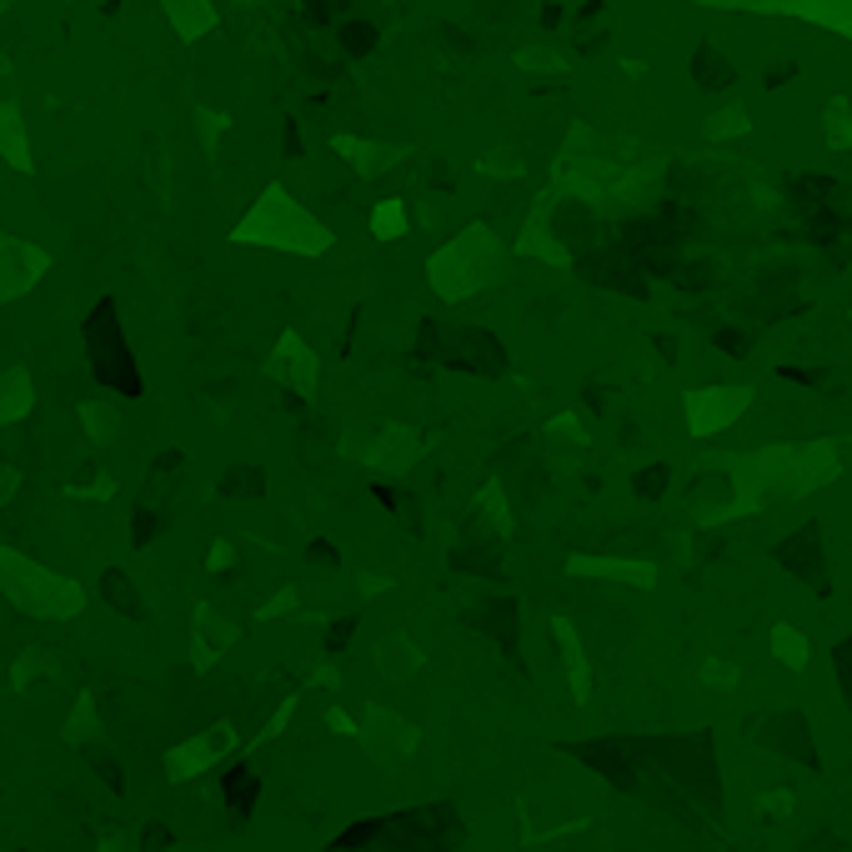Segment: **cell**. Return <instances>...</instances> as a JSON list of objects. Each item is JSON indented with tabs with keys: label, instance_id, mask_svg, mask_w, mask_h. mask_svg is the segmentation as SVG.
Instances as JSON below:
<instances>
[{
	"label": "cell",
	"instance_id": "cell-52",
	"mask_svg": "<svg viewBox=\"0 0 852 852\" xmlns=\"http://www.w3.org/2000/svg\"><path fill=\"white\" fill-rule=\"evenodd\" d=\"M311 688H341V672H337V667L321 662L317 672H311Z\"/></svg>",
	"mask_w": 852,
	"mask_h": 852
},
{
	"label": "cell",
	"instance_id": "cell-44",
	"mask_svg": "<svg viewBox=\"0 0 852 852\" xmlns=\"http://www.w3.org/2000/svg\"><path fill=\"white\" fill-rule=\"evenodd\" d=\"M296 702H301V697H296V692H291V697H286L281 707L271 712V717H266V727H262V737H256V743H271V737H281L286 727H291V717H296Z\"/></svg>",
	"mask_w": 852,
	"mask_h": 852
},
{
	"label": "cell",
	"instance_id": "cell-55",
	"mask_svg": "<svg viewBox=\"0 0 852 852\" xmlns=\"http://www.w3.org/2000/svg\"><path fill=\"white\" fill-rule=\"evenodd\" d=\"M6 6H11V0H0V11H6Z\"/></svg>",
	"mask_w": 852,
	"mask_h": 852
},
{
	"label": "cell",
	"instance_id": "cell-35",
	"mask_svg": "<svg viewBox=\"0 0 852 852\" xmlns=\"http://www.w3.org/2000/svg\"><path fill=\"white\" fill-rule=\"evenodd\" d=\"M697 678H702V688H712V692H733L737 682H743V667L727 662V657H707Z\"/></svg>",
	"mask_w": 852,
	"mask_h": 852
},
{
	"label": "cell",
	"instance_id": "cell-7",
	"mask_svg": "<svg viewBox=\"0 0 852 852\" xmlns=\"http://www.w3.org/2000/svg\"><path fill=\"white\" fill-rule=\"evenodd\" d=\"M356 737H361V747H366V757H372L376 767H396L422 747V727H416L412 717H402V712L382 707V702H372V707L361 712Z\"/></svg>",
	"mask_w": 852,
	"mask_h": 852
},
{
	"label": "cell",
	"instance_id": "cell-38",
	"mask_svg": "<svg viewBox=\"0 0 852 852\" xmlns=\"http://www.w3.org/2000/svg\"><path fill=\"white\" fill-rule=\"evenodd\" d=\"M356 627H361V613H347V617H331L327 622V637H321V652H347L351 647V637H356Z\"/></svg>",
	"mask_w": 852,
	"mask_h": 852
},
{
	"label": "cell",
	"instance_id": "cell-56",
	"mask_svg": "<svg viewBox=\"0 0 852 852\" xmlns=\"http://www.w3.org/2000/svg\"><path fill=\"white\" fill-rule=\"evenodd\" d=\"M66 6H81V0H66Z\"/></svg>",
	"mask_w": 852,
	"mask_h": 852
},
{
	"label": "cell",
	"instance_id": "cell-25",
	"mask_svg": "<svg viewBox=\"0 0 852 852\" xmlns=\"http://www.w3.org/2000/svg\"><path fill=\"white\" fill-rule=\"evenodd\" d=\"M76 422H81V432H86V441L90 447H110V441L120 437V406L116 402H81L76 406Z\"/></svg>",
	"mask_w": 852,
	"mask_h": 852
},
{
	"label": "cell",
	"instance_id": "cell-23",
	"mask_svg": "<svg viewBox=\"0 0 852 852\" xmlns=\"http://www.w3.org/2000/svg\"><path fill=\"white\" fill-rule=\"evenodd\" d=\"M426 667V652L412 642V637H386L382 647H376V672H382L386 682H406L416 678Z\"/></svg>",
	"mask_w": 852,
	"mask_h": 852
},
{
	"label": "cell",
	"instance_id": "cell-21",
	"mask_svg": "<svg viewBox=\"0 0 852 852\" xmlns=\"http://www.w3.org/2000/svg\"><path fill=\"white\" fill-rule=\"evenodd\" d=\"M31 412H35L31 366H6V372H0V426H21Z\"/></svg>",
	"mask_w": 852,
	"mask_h": 852
},
{
	"label": "cell",
	"instance_id": "cell-26",
	"mask_svg": "<svg viewBox=\"0 0 852 852\" xmlns=\"http://www.w3.org/2000/svg\"><path fill=\"white\" fill-rule=\"evenodd\" d=\"M747 131H753V110H747L743 100H727V106L707 110V120H702V136H707L712 146H722V141H743Z\"/></svg>",
	"mask_w": 852,
	"mask_h": 852
},
{
	"label": "cell",
	"instance_id": "cell-31",
	"mask_svg": "<svg viewBox=\"0 0 852 852\" xmlns=\"http://www.w3.org/2000/svg\"><path fill=\"white\" fill-rule=\"evenodd\" d=\"M477 171L487 181H522L526 175V156L516 146H487V156L477 161Z\"/></svg>",
	"mask_w": 852,
	"mask_h": 852
},
{
	"label": "cell",
	"instance_id": "cell-1",
	"mask_svg": "<svg viewBox=\"0 0 852 852\" xmlns=\"http://www.w3.org/2000/svg\"><path fill=\"white\" fill-rule=\"evenodd\" d=\"M507 271H512V252H507L502 236H497L487 221L461 226L447 246H437V252L426 256V286H432L441 301H451V307H457V301H471V296H481V291H492V286H502Z\"/></svg>",
	"mask_w": 852,
	"mask_h": 852
},
{
	"label": "cell",
	"instance_id": "cell-50",
	"mask_svg": "<svg viewBox=\"0 0 852 852\" xmlns=\"http://www.w3.org/2000/svg\"><path fill=\"white\" fill-rule=\"evenodd\" d=\"M151 536H156V512H151V507H141V512H136V536H131V542L146 546Z\"/></svg>",
	"mask_w": 852,
	"mask_h": 852
},
{
	"label": "cell",
	"instance_id": "cell-13",
	"mask_svg": "<svg viewBox=\"0 0 852 852\" xmlns=\"http://www.w3.org/2000/svg\"><path fill=\"white\" fill-rule=\"evenodd\" d=\"M516 256H532V262H546V266H572V252L557 236V191H542L532 201V211L522 221V236H516Z\"/></svg>",
	"mask_w": 852,
	"mask_h": 852
},
{
	"label": "cell",
	"instance_id": "cell-6",
	"mask_svg": "<svg viewBox=\"0 0 852 852\" xmlns=\"http://www.w3.org/2000/svg\"><path fill=\"white\" fill-rule=\"evenodd\" d=\"M241 747L236 737V722H211L206 733H191L181 737L175 747H166L161 767H166V782H191V777H206L211 767H221V757H231Z\"/></svg>",
	"mask_w": 852,
	"mask_h": 852
},
{
	"label": "cell",
	"instance_id": "cell-48",
	"mask_svg": "<svg viewBox=\"0 0 852 852\" xmlns=\"http://www.w3.org/2000/svg\"><path fill=\"white\" fill-rule=\"evenodd\" d=\"M327 733H337V737H356V717H351L347 707H327Z\"/></svg>",
	"mask_w": 852,
	"mask_h": 852
},
{
	"label": "cell",
	"instance_id": "cell-17",
	"mask_svg": "<svg viewBox=\"0 0 852 852\" xmlns=\"http://www.w3.org/2000/svg\"><path fill=\"white\" fill-rule=\"evenodd\" d=\"M441 361L457 366V372H477V376H502V351H497L492 337L481 331H447L441 337Z\"/></svg>",
	"mask_w": 852,
	"mask_h": 852
},
{
	"label": "cell",
	"instance_id": "cell-19",
	"mask_svg": "<svg viewBox=\"0 0 852 852\" xmlns=\"http://www.w3.org/2000/svg\"><path fill=\"white\" fill-rule=\"evenodd\" d=\"M161 15H166V25L175 31V41L181 45L206 41V35L221 25L216 0H161Z\"/></svg>",
	"mask_w": 852,
	"mask_h": 852
},
{
	"label": "cell",
	"instance_id": "cell-10",
	"mask_svg": "<svg viewBox=\"0 0 852 852\" xmlns=\"http://www.w3.org/2000/svg\"><path fill=\"white\" fill-rule=\"evenodd\" d=\"M697 6H727V11H763V15H792V21L822 25L852 41V0H697Z\"/></svg>",
	"mask_w": 852,
	"mask_h": 852
},
{
	"label": "cell",
	"instance_id": "cell-42",
	"mask_svg": "<svg viewBox=\"0 0 852 852\" xmlns=\"http://www.w3.org/2000/svg\"><path fill=\"white\" fill-rule=\"evenodd\" d=\"M296 601H301V592L291 587V582H286L281 592H271V597H266V607L256 617H262V622H276V617H291L296 613Z\"/></svg>",
	"mask_w": 852,
	"mask_h": 852
},
{
	"label": "cell",
	"instance_id": "cell-14",
	"mask_svg": "<svg viewBox=\"0 0 852 852\" xmlns=\"http://www.w3.org/2000/svg\"><path fill=\"white\" fill-rule=\"evenodd\" d=\"M236 637H241V622H231V617H221L216 607H211V601H201L196 617H191V667L206 678L211 667L236 647Z\"/></svg>",
	"mask_w": 852,
	"mask_h": 852
},
{
	"label": "cell",
	"instance_id": "cell-24",
	"mask_svg": "<svg viewBox=\"0 0 852 852\" xmlns=\"http://www.w3.org/2000/svg\"><path fill=\"white\" fill-rule=\"evenodd\" d=\"M100 597H106V607L110 613H120V617H131V622H146V597H141V587H136L131 577L120 567H106L100 572Z\"/></svg>",
	"mask_w": 852,
	"mask_h": 852
},
{
	"label": "cell",
	"instance_id": "cell-2",
	"mask_svg": "<svg viewBox=\"0 0 852 852\" xmlns=\"http://www.w3.org/2000/svg\"><path fill=\"white\" fill-rule=\"evenodd\" d=\"M231 241L236 246H262V252H286V256H327L337 246L331 226H321L281 181L262 187V196L252 201V211L231 226Z\"/></svg>",
	"mask_w": 852,
	"mask_h": 852
},
{
	"label": "cell",
	"instance_id": "cell-20",
	"mask_svg": "<svg viewBox=\"0 0 852 852\" xmlns=\"http://www.w3.org/2000/svg\"><path fill=\"white\" fill-rule=\"evenodd\" d=\"M552 637H557V657L567 667V688L572 702H592V662H587V647H582L577 627L567 617H552Z\"/></svg>",
	"mask_w": 852,
	"mask_h": 852
},
{
	"label": "cell",
	"instance_id": "cell-53",
	"mask_svg": "<svg viewBox=\"0 0 852 852\" xmlns=\"http://www.w3.org/2000/svg\"><path fill=\"white\" fill-rule=\"evenodd\" d=\"M181 461H187V457H181V451H161V457H156V471H175V467H181Z\"/></svg>",
	"mask_w": 852,
	"mask_h": 852
},
{
	"label": "cell",
	"instance_id": "cell-9",
	"mask_svg": "<svg viewBox=\"0 0 852 852\" xmlns=\"http://www.w3.org/2000/svg\"><path fill=\"white\" fill-rule=\"evenodd\" d=\"M45 271H51V252L45 246L15 236V231H0V307L31 296Z\"/></svg>",
	"mask_w": 852,
	"mask_h": 852
},
{
	"label": "cell",
	"instance_id": "cell-28",
	"mask_svg": "<svg viewBox=\"0 0 852 852\" xmlns=\"http://www.w3.org/2000/svg\"><path fill=\"white\" fill-rule=\"evenodd\" d=\"M66 737L71 747H90L100 737V702H96V692H76V707H71V717H66Z\"/></svg>",
	"mask_w": 852,
	"mask_h": 852
},
{
	"label": "cell",
	"instance_id": "cell-45",
	"mask_svg": "<svg viewBox=\"0 0 852 852\" xmlns=\"http://www.w3.org/2000/svg\"><path fill=\"white\" fill-rule=\"evenodd\" d=\"M792 808H798V798H792L787 787H777V792H763V798H757V812H763V818H787Z\"/></svg>",
	"mask_w": 852,
	"mask_h": 852
},
{
	"label": "cell",
	"instance_id": "cell-51",
	"mask_svg": "<svg viewBox=\"0 0 852 852\" xmlns=\"http://www.w3.org/2000/svg\"><path fill=\"white\" fill-rule=\"evenodd\" d=\"M15 492H21V471H15V467H0V507L11 502Z\"/></svg>",
	"mask_w": 852,
	"mask_h": 852
},
{
	"label": "cell",
	"instance_id": "cell-49",
	"mask_svg": "<svg viewBox=\"0 0 852 852\" xmlns=\"http://www.w3.org/2000/svg\"><path fill=\"white\" fill-rule=\"evenodd\" d=\"M662 481H667V467H652L637 477V497H662Z\"/></svg>",
	"mask_w": 852,
	"mask_h": 852
},
{
	"label": "cell",
	"instance_id": "cell-16",
	"mask_svg": "<svg viewBox=\"0 0 852 852\" xmlns=\"http://www.w3.org/2000/svg\"><path fill=\"white\" fill-rule=\"evenodd\" d=\"M331 151H337L341 161H351V171L356 175L376 181V175L396 171V166L412 156V146H402V141H361V136H331Z\"/></svg>",
	"mask_w": 852,
	"mask_h": 852
},
{
	"label": "cell",
	"instance_id": "cell-41",
	"mask_svg": "<svg viewBox=\"0 0 852 852\" xmlns=\"http://www.w3.org/2000/svg\"><path fill=\"white\" fill-rule=\"evenodd\" d=\"M231 567H236V542H231V536H216V542L206 546V572L211 577H226Z\"/></svg>",
	"mask_w": 852,
	"mask_h": 852
},
{
	"label": "cell",
	"instance_id": "cell-4",
	"mask_svg": "<svg viewBox=\"0 0 852 852\" xmlns=\"http://www.w3.org/2000/svg\"><path fill=\"white\" fill-rule=\"evenodd\" d=\"M341 441H347L351 457L366 461L382 477H406L426 457V437L416 426H402V422H376L366 437H341Z\"/></svg>",
	"mask_w": 852,
	"mask_h": 852
},
{
	"label": "cell",
	"instance_id": "cell-37",
	"mask_svg": "<svg viewBox=\"0 0 852 852\" xmlns=\"http://www.w3.org/2000/svg\"><path fill=\"white\" fill-rule=\"evenodd\" d=\"M81 753H86V763H96V777L110 787V792H120V787H126V777L116 773V753H110V747L100 743V737H96L90 747H81Z\"/></svg>",
	"mask_w": 852,
	"mask_h": 852
},
{
	"label": "cell",
	"instance_id": "cell-34",
	"mask_svg": "<svg viewBox=\"0 0 852 852\" xmlns=\"http://www.w3.org/2000/svg\"><path fill=\"white\" fill-rule=\"evenodd\" d=\"M231 131V116L221 106H196V136H201V151L216 156L221 151V136Z\"/></svg>",
	"mask_w": 852,
	"mask_h": 852
},
{
	"label": "cell",
	"instance_id": "cell-33",
	"mask_svg": "<svg viewBox=\"0 0 852 852\" xmlns=\"http://www.w3.org/2000/svg\"><path fill=\"white\" fill-rule=\"evenodd\" d=\"M822 136H828V146H838V151H852V100L848 96H832L828 106H822Z\"/></svg>",
	"mask_w": 852,
	"mask_h": 852
},
{
	"label": "cell",
	"instance_id": "cell-36",
	"mask_svg": "<svg viewBox=\"0 0 852 852\" xmlns=\"http://www.w3.org/2000/svg\"><path fill=\"white\" fill-rule=\"evenodd\" d=\"M66 497H90V502H110V497H116V477H106V471H81V477L66 487Z\"/></svg>",
	"mask_w": 852,
	"mask_h": 852
},
{
	"label": "cell",
	"instance_id": "cell-5",
	"mask_svg": "<svg viewBox=\"0 0 852 852\" xmlns=\"http://www.w3.org/2000/svg\"><path fill=\"white\" fill-rule=\"evenodd\" d=\"M116 307L110 301H100L96 317H90L86 327V351H90V366H96V376L106 386H116V392L126 396H141V376H136V356L131 347H126V337L116 331Z\"/></svg>",
	"mask_w": 852,
	"mask_h": 852
},
{
	"label": "cell",
	"instance_id": "cell-47",
	"mask_svg": "<svg viewBox=\"0 0 852 852\" xmlns=\"http://www.w3.org/2000/svg\"><path fill=\"white\" fill-rule=\"evenodd\" d=\"M307 562H311V567H321V572H331V567H341V552L331 542H311L307 546Z\"/></svg>",
	"mask_w": 852,
	"mask_h": 852
},
{
	"label": "cell",
	"instance_id": "cell-11",
	"mask_svg": "<svg viewBox=\"0 0 852 852\" xmlns=\"http://www.w3.org/2000/svg\"><path fill=\"white\" fill-rule=\"evenodd\" d=\"M682 406H688L692 437H717L753 406V386H697V392L682 396Z\"/></svg>",
	"mask_w": 852,
	"mask_h": 852
},
{
	"label": "cell",
	"instance_id": "cell-30",
	"mask_svg": "<svg viewBox=\"0 0 852 852\" xmlns=\"http://www.w3.org/2000/svg\"><path fill=\"white\" fill-rule=\"evenodd\" d=\"M773 657L787 667V672H808V662H812V647H808V637L798 632V627H787V622H777L773 627Z\"/></svg>",
	"mask_w": 852,
	"mask_h": 852
},
{
	"label": "cell",
	"instance_id": "cell-29",
	"mask_svg": "<svg viewBox=\"0 0 852 852\" xmlns=\"http://www.w3.org/2000/svg\"><path fill=\"white\" fill-rule=\"evenodd\" d=\"M55 672V652L51 647H21L15 652V662H11V672H6V682H11L15 692H25V688H35L41 678H51Z\"/></svg>",
	"mask_w": 852,
	"mask_h": 852
},
{
	"label": "cell",
	"instance_id": "cell-57",
	"mask_svg": "<svg viewBox=\"0 0 852 852\" xmlns=\"http://www.w3.org/2000/svg\"><path fill=\"white\" fill-rule=\"evenodd\" d=\"M848 321H852V317H848Z\"/></svg>",
	"mask_w": 852,
	"mask_h": 852
},
{
	"label": "cell",
	"instance_id": "cell-54",
	"mask_svg": "<svg viewBox=\"0 0 852 852\" xmlns=\"http://www.w3.org/2000/svg\"><path fill=\"white\" fill-rule=\"evenodd\" d=\"M6 852H31V848H6Z\"/></svg>",
	"mask_w": 852,
	"mask_h": 852
},
{
	"label": "cell",
	"instance_id": "cell-12",
	"mask_svg": "<svg viewBox=\"0 0 852 852\" xmlns=\"http://www.w3.org/2000/svg\"><path fill=\"white\" fill-rule=\"evenodd\" d=\"M0 161L21 175L35 171L31 131H25V110H21V100H15V76H11V61H6V55H0Z\"/></svg>",
	"mask_w": 852,
	"mask_h": 852
},
{
	"label": "cell",
	"instance_id": "cell-40",
	"mask_svg": "<svg viewBox=\"0 0 852 852\" xmlns=\"http://www.w3.org/2000/svg\"><path fill=\"white\" fill-rule=\"evenodd\" d=\"M546 437L552 441H572V447H587V426L577 422V412H557L546 422Z\"/></svg>",
	"mask_w": 852,
	"mask_h": 852
},
{
	"label": "cell",
	"instance_id": "cell-15",
	"mask_svg": "<svg viewBox=\"0 0 852 852\" xmlns=\"http://www.w3.org/2000/svg\"><path fill=\"white\" fill-rule=\"evenodd\" d=\"M512 536V507H507V492L497 481H487L477 497H471L467 516H461V542H507Z\"/></svg>",
	"mask_w": 852,
	"mask_h": 852
},
{
	"label": "cell",
	"instance_id": "cell-43",
	"mask_svg": "<svg viewBox=\"0 0 852 852\" xmlns=\"http://www.w3.org/2000/svg\"><path fill=\"white\" fill-rule=\"evenodd\" d=\"M396 582L386 577V572H372V567H361L356 572V592H361V601H376V597H386Z\"/></svg>",
	"mask_w": 852,
	"mask_h": 852
},
{
	"label": "cell",
	"instance_id": "cell-3",
	"mask_svg": "<svg viewBox=\"0 0 852 852\" xmlns=\"http://www.w3.org/2000/svg\"><path fill=\"white\" fill-rule=\"evenodd\" d=\"M0 597L35 622H76L86 613V587L76 577L51 572L45 562L25 557L21 546L6 542H0Z\"/></svg>",
	"mask_w": 852,
	"mask_h": 852
},
{
	"label": "cell",
	"instance_id": "cell-32",
	"mask_svg": "<svg viewBox=\"0 0 852 852\" xmlns=\"http://www.w3.org/2000/svg\"><path fill=\"white\" fill-rule=\"evenodd\" d=\"M512 66L526 71V76H567V55L552 51V45H522L512 55Z\"/></svg>",
	"mask_w": 852,
	"mask_h": 852
},
{
	"label": "cell",
	"instance_id": "cell-18",
	"mask_svg": "<svg viewBox=\"0 0 852 852\" xmlns=\"http://www.w3.org/2000/svg\"><path fill=\"white\" fill-rule=\"evenodd\" d=\"M572 577H592V582H622V587H657V567L642 557H567Z\"/></svg>",
	"mask_w": 852,
	"mask_h": 852
},
{
	"label": "cell",
	"instance_id": "cell-39",
	"mask_svg": "<svg viewBox=\"0 0 852 852\" xmlns=\"http://www.w3.org/2000/svg\"><path fill=\"white\" fill-rule=\"evenodd\" d=\"M226 497H262L266 492V471L262 467H236L226 471V487H221Z\"/></svg>",
	"mask_w": 852,
	"mask_h": 852
},
{
	"label": "cell",
	"instance_id": "cell-27",
	"mask_svg": "<svg viewBox=\"0 0 852 852\" xmlns=\"http://www.w3.org/2000/svg\"><path fill=\"white\" fill-rule=\"evenodd\" d=\"M366 226H372V236L382 241V246H392V241H402L406 231H412V206H406L402 196H382L372 206V216H366Z\"/></svg>",
	"mask_w": 852,
	"mask_h": 852
},
{
	"label": "cell",
	"instance_id": "cell-22",
	"mask_svg": "<svg viewBox=\"0 0 852 852\" xmlns=\"http://www.w3.org/2000/svg\"><path fill=\"white\" fill-rule=\"evenodd\" d=\"M221 798H226L231 818H252L256 802H262V767L256 763H236L226 777H221Z\"/></svg>",
	"mask_w": 852,
	"mask_h": 852
},
{
	"label": "cell",
	"instance_id": "cell-46",
	"mask_svg": "<svg viewBox=\"0 0 852 852\" xmlns=\"http://www.w3.org/2000/svg\"><path fill=\"white\" fill-rule=\"evenodd\" d=\"M175 848V832L166 822H146L141 828V852H171Z\"/></svg>",
	"mask_w": 852,
	"mask_h": 852
},
{
	"label": "cell",
	"instance_id": "cell-8",
	"mask_svg": "<svg viewBox=\"0 0 852 852\" xmlns=\"http://www.w3.org/2000/svg\"><path fill=\"white\" fill-rule=\"evenodd\" d=\"M266 376H271L276 386H286V396L311 402L317 386H321V356L307 347L301 331H281L276 347H271V356H266Z\"/></svg>",
	"mask_w": 852,
	"mask_h": 852
}]
</instances>
